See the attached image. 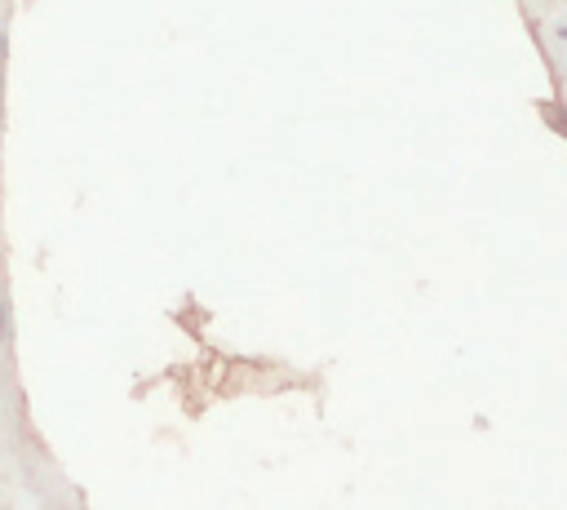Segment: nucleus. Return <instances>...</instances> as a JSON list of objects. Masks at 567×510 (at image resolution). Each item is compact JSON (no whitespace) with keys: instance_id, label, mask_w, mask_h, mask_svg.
<instances>
[{"instance_id":"nucleus-2","label":"nucleus","mask_w":567,"mask_h":510,"mask_svg":"<svg viewBox=\"0 0 567 510\" xmlns=\"http://www.w3.org/2000/svg\"><path fill=\"white\" fill-rule=\"evenodd\" d=\"M0 329H5V320H0Z\"/></svg>"},{"instance_id":"nucleus-1","label":"nucleus","mask_w":567,"mask_h":510,"mask_svg":"<svg viewBox=\"0 0 567 510\" xmlns=\"http://www.w3.org/2000/svg\"><path fill=\"white\" fill-rule=\"evenodd\" d=\"M0 49H5V36H0Z\"/></svg>"}]
</instances>
